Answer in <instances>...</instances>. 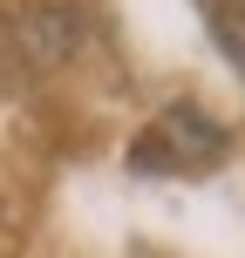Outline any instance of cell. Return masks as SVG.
I'll return each instance as SVG.
<instances>
[{
	"mask_svg": "<svg viewBox=\"0 0 245 258\" xmlns=\"http://www.w3.org/2000/svg\"><path fill=\"white\" fill-rule=\"evenodd\" d=\"M211 27H218V41H225V54L245 68V0H218V14H211Z\"/></svg>",
	"mask_w": 245,
	"mask_h": 258,
	"instance_id": "3",
	"label": "cell"
},
{
	"mask_svg": "<svg viewBox=\"0 0 245 258\" xmlns=\"http://www.w3.org/2000/svg\"><path fill=\"white\" fill-rule=\"evenodd\" d=\"M82 27L62 7H7L0 14V89H27V82L55 75L75 54Z\"/></svg>",
	"mask_w": 245,
	"mask_h": 258,
	"instance_id": "1",
	"label": "cell"
},
{
	"mask_svg": "<svg viewBox=\"0 0 245 258\" xmlns=\"http://www.w3.org/2000/svg\"><path fill=\"white\" fill-rule=\"evenodd\" d=\"M218 150H225V129L198 109H177L136 143V170H205L218 163Z\"/></svg>",
	"mask_w": 245,
	"mask_h": 258,
	"instance_id": "2",
	"label": "cell"
}]
</instances>
